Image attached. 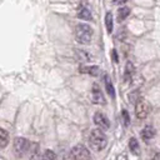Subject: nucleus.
<instances>
[{
    "label": "nucleus",
    "instance_id": "16",
    "mask_svg": "<svg viewBox=\"0 0 160 160\" xmlns=\"http://www.w3.org/2000/svg\"><path fill=\"white\" fill-rule=\"evenodd\" d=\"M105 25H106V30H108V32L110 34L111 31H112V15H111V12H106V15H105Z\"/></svg>",
    "mask_w": 160,
    "mask_h": 160
},
{
    "label": "nucleus",
    "instance_id": "8",
    "mask_svg": "<svg viewBox=\"0 0 160 160\" xmlns=\"http://www.w3.org/2000/svg\"><path fill=\"white\" fill-rule=\"evenodd\" d=\"M29 160H42V155L40 154V146L36 142H30L29 148Z\"/></svg>",
    "mask_w": 160,
    "mask_h": 160
},
{
    "label": "nucleus",
    "instance_id": "12",
    "mask_svg": "<svg viewBox=\"0 0 160 160\" xmlns=\"http://www.w3.org/2000/svg\"><path fill=\"white\" fill-rule=\"evenodd\" d=\"M9 144V134L5 129L0 128V148H5Z\"/></svg>",
    "mask_w": 160,
    "mask_h": 160
},
{
    "label": "nucleus",
    "instance_id": "4",
    "mask_svg": "<svg viewBox=\"0 0 160 160\" xmlns=\"http://www.w3.org/2000/svg\"><path fill=\"white\" fill-rule=\"evenodd\" d=\"M150 110H151L150 104L144 98H139L138 101L135 102V115H136V118L140 119V120L145 119L149 115Z\"/></svg>",
    "mask_w": 160,
    "mask_h": 160
},
{
    "label": "nucleus",
    "instance_id": "23",
    "mask_svg": "<svg viewBox=\"0 0 160 160\" xmlns=\"http://www.w3.org/2000/svg\"><path fill=\"white\" fill-rule=\"evenodd\" d=\"M116 160H128V156H126V154H121L116 158Z\"/></svg>",
    "mask_w": 160,
    "mask_h": 160
},
{
    "label": "nucleus",
    "instance_id": "5",
    "mask_svg": "<svg viewBox=\"0 0 160 160\" xmlns=\"http://www.w3.org/2000/svg\"><path fill=\"white\" fill-rule=\"evenodd\" d=\"M71 154L76 158V160H91V154L86 146L82 144H78L71 149Z\"/></svg>",
    "mask_w": 160,
    "mask_h": 160
},
{
    "label": "nucleus",
    "instance_id": "1",
    "mask_svg": "<svg viewBox=\"0 0 160 160\" xmlns=\"http://www.w3.org/2000/svg\"><path fill=\"white\" fill-rule=\"evenodd\" d=\"M89 144H90V148L95 151L104 150L108 145V138H106L104 130H101L100 128L92 129L89 135Z\"/></svg>",
    "mask_w": 160,
    "mask_h": 160
},
{
    "label": "nucleus",
    "instance_id": "7",
    "mask_svg": "<svg viewBox=\"0 0 160 160\" xmlns=\"http://www.w3.org/2000/svg\"><path fill=\"white\" fill-rule=\"evenodd\" d=\"M91 99H92V102L94 104H101L104 105L106 101H105V98H104V94L100 89V86L98 84H94L92 85V90H91Z\"/></svg>",
    "mask_w": 160,
    "mask_h": 160
},
{
    "label": "nucleus",
    "instance_id": "24",
    "mask_svg": "<svg viewBox=\"0 0 160 160\" xmlns=\"http://www.w3.org/2000/svg\"><path fill=\"white\" fill-rule=\"evenodd\" d=\"M128 0H115L114 1V4H116V5H121V4H125Z\"/></svg>",
    "mask_w": 160,
    "mask_h": 160
},
{
    "label": "nucleus",
    "instance_id": "11",
    "mask_svg": "<svg viewBox=\"0 0 160 160\" xmlns=\"http://www.w3.org/2000/svg\"><path fill=\"white\" fill-rule=\"evenodd\" d=\"M78 18L81 19V20H91V12L88 8L85 6H80L79 8V11H78Z\"/></svg>",
    "mask_w": 160,
    "mask_h": 160
},
{
    "label": "nucleus",
    "instance_id": "21",
    "mask_svg": "<svg viewBox=\"0 0 160 160\" xmlns=\"http://www.w3.org/2000/svg\"><path fill=\"white\" fill-rule=\"evenodd\" d=\"M62 160H76V158L71 154V151L70 152H66L64 156H62Z\"/></svg>",
    "mask_w": 160,
    "mask_h": 160
},
{
    "label": "nucleus",
    "instance_id": "15",
    "mask_svg": "<svg viewBox=\"0 0 160 160\" xmlns=\"http://www.w3.org/2000/svg\"><path fill=\"white\" fill-rule=\"evenodd\" d=\"M105 86H106V91H108V94L114 99V98H115V90H114L112 82L110 81V79H109L108 76H105Z\"/></svg>",
    "mask_w": 160,
    "mask_h": 160
},
{
    "label": "nucleus",
    "instance_id": "19",
    "mask_svg": "<svg viewBox=\"0 0 160 160\" xmlns=\"http://www.w3.org/2000/svg\"><path fill=\"white\" fill-rule=\"evenodd\" d=\"M76 52H78V55H79V58H80L81 61H89L91 59V56L85 50H76Z\"/></svg>",
    "mask_w": 160,
    "mask_h": 160
},
{
    "label": "nucleus",
    "instance_id": "6",
    "mask_svg": "<svg viewBox=\"0 0 160 160\" xmlns=\"http://www.w3.org/2000/svg\"><path fill=\"white\" fill-rule=\"evenodd\" d=\"M94 122H95V125H96L98 128H100L101 130H108V129L110 128V121H109L108 116H106L105 114L100 112V111L95 112V115H94Z\"/></svg>",
    "mask_w": 160,
    "mask_h": 160
},
{
    "label": "nucleus",
    "instance_id": "22",
    "mask_svg": "<svg viewBox=\"0 0 160 160\" xmlns=\"http://www.w3.org/2000/svg\"><path fill=\"white\" fill-rule=\"evenodd\" d=\"M111 55H112V60L115 62H118V54H116V50H112L111 51Z\"/></svg>",
    "mask_w": 160,
    "mask_h": 160
},
{
    "label": "nucleus",
    "instance_id": "10",
    "mask_svg": "<svg viewBox=\"0 0 160 160\" xmlns=\"http://www.w3.org/2000/svg\"><path fill=\"white\" fill-rule=\"evenodd\" d=\"M132 75H134V65L128 61L126 65H125V71H124V79L126 82H130L131 79H132Z\"/></svg>",
    "mask_w": 160,
    "mask_h": 160
},
{
    "label": "nucleus",
    "instance_id": "13",
    "mask_svg": "<svg viewBox=\"0 0 160 160\" xmlns=\"http://www.w3.org/2000/svg\"><path fill=\"white\" fill-rule=\"evenodd\" d=\"M79 70L81 72H86V74H90L92 76L99 75V68L98 66H81Z\"/></svg>",
    "mask_w": 160,
    "mask_h": 160
},
{
    "label": "nucleus",
    "instance_id": "20",
    "mask_svg": "<svg viewBox=\"0 0 160 160\" xmlns=\"http://www.w3.org/2000/svg\"><path fill=\"white\" fill-rule=\"evenodd\" d=\"M121 115H122V119H124V124H125V125L128 126V125L130 124V116H129L128 111H126V110H122Z\"/></svg>",
    "mask_w": 160,
    "mask_h": 160
},
{
    "label": "nucleus",
    "instance_id": "9",
    "mask_svg": "<svg viewBox=\"0 0 160 160\" xmlns=\"http://www.w3.org/2000/svg\"><path fill=\"white\" fill-rule=\"evenodd\" d=\"M155 134H156L155 129H154L151 125H146V126H144V129L141 130V139L148 142L149 140H151V139L155 136Z\"/></svg>",
    "mask_w": 160,
    "mask_h": 160
},
{
    "label": "nucleus",
    "instance_id": "17",
    "mask_svg": "<svg viewBox=\"0 0 160 160\" xmlns=\"http://www.w3.org/2000/svg\"><path fill=\"white\" fill-rule=\"evenodd\" d=\"M130 14V9L129 8H120L118 11V19L119 21H122L125 18H128Z\"/></svg>",
    "mask_w": 160,
    "mask_h": 160
},
{
    "label": "nucleus",
    "instance_id": "18",
    "mask_svg": "<svg viewBox=\"0 0 160 160\" xmlns=\"http://www.w3.org/2000/svg\"><path fill=\"white\" fill-rule=\"evenodd\" d=\"M42 160H58V158H56V154L52 150H49L48 149L42 154Z\"/></svg>",
    "mask_w": 160,
    "mask_h": 160
},
{
    "label": "nucleus",
    "instance_id": "2",
    "mask_svg": "<svg viewBox=\"0 0 160 160\" xmlns=\"http://www.w3.org/2000/svg\"><path fill=\"white\" fill-rule=\"evenodd\" d=\"M92 34H94V30L90 25L88 24H78L76 28H75V36H76V41L82 44V45H89L91 42V39H92Z\"/></svg>",
    "mask_w": 160,
    "mask_h": 160
},
{
    "label": "nucleus",
    "instance_id": "14",
    "mask_svg": "<svg viewBox=\"0 0 160 160\" xmlns=\"http://www.w3.org/2000/svg\"><path fill=\"white\" fill-rule=\"evenodd\" d=\"M129 149H130V151L134 154V155H138L139 154V142H138V140L135 139V138H131L130 139V141H129Z\"/></svg>",
    "mask_w": 160,
    "mask_h": 160
},
{
    "label": "nucleus",
    "instance_id": "3",
    "mask_svg": "<svg viewBox=\"0 0 160 160\" xmlns=\"http://www.w3.org/2000/svg\"><path fill=\"white\" fill-rule=\"evenodd\" d=\"M29 148H30V142L28 139L25 138H21V136H18L14 139V142H12V149H14V152L18 158L22 156L24 154H26L29 151Z\"/></svg>",
    "mask_w": 160,
    "mask_h": 160
}]
</instances>
